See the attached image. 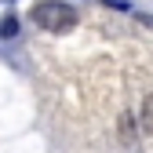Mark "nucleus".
Listing matches in <instances>:
<instances>
[{"mask_svg":"<svg viewBox=\"0 0 153 153\" xmlns=\"http://www.w3.org/2000/svg\"><path fill=\"white\" fill-rule=\"evenodd\" d=\"M29 18L48 33H69L76 26V11L69 4H62V0H40V4H33Z\"/></svg>","mask_w":153,"mask_h":153,"instance_id":"1","label":"nucleus"},{"mask_svg":"<svg viewBox=\"0 0 153 153\" xmlns=\"http://www.w3.org/2000/svg\"><path fill=\"white\" fill-rule=\"evenodd\" d=\"M15 33H18V22H15V15H7L0 22V36H15Z\"/></svg>","mask_w":153,"mask_h":153,"instance_id":"3","label":"nucleus"},{"mask_svg":"<svg viewBox=\"0 0 153 153\" xmlns=\"http://www.w3.org/2000/svg\"><path fill=\"white\" fill-rule=\"evenodd\" d=\"M142 22H146V26H153V15H142Z\"/></svg>","mask_w":153,"mask_h":153,"instance_id":"4","label":"nucleus"},{"mask_svg":"<svg viewBox=\"0 0 153 153\" xmlns=\"http://www.w3.org/2000/svg\"><path fill=\"white\" fill-rule=\"evenodd\" d=\"M142 131H146V135H153V95L142 102Z\"/></svg>","mask_w":153,"mask_h":153,"instance_id":"2","label":"nucleus"}]
</instances>
